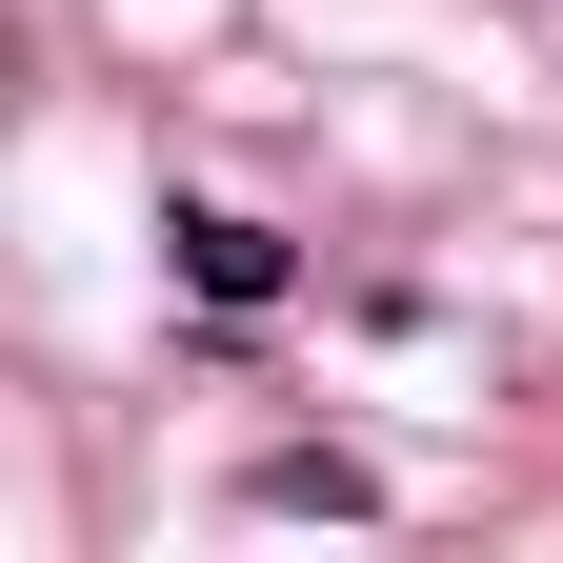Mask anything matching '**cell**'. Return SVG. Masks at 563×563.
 <instances>
[{"label":"cell","mask_w":563,"mask_h":563,"mask_svg":"<svg viewBox=\"0 0 563 563\" xmlns=\"http://www.w3.org/2000/svg\"><path fill=\"white\" fill-rule=\"evenodd\" d=\"M162 242H181V282H201V302H222V322H242V302H282V242L242 222V201H181Z\"/></svg>","instance_id":"1"}]
</instances>
